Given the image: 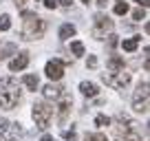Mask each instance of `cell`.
I'll return each mask as SVG.
<instances>
[{
  "mask_svg": "<svg viewBox=\"0 0 150 141\" xmlns=\"http://www.w3.org/2000/svg\"><path fill=\"white\" fill-rule=\"evenodd\" d=\"M20 102V86L13 77L0 80V108L2 110H13L16 104Z\"/></svg>",
  "mask_w": 150,
  "mask_h": 141,
  "instance_id": "6da1fadb",
  "label": "cell"
},
{
  "mask_svg": "<svg viewBox=\"0 0 150 141\" xmlns=\"http://www.w3.org/2000/svg\"><path fill=\"white\" fill-rule=\"evenodd\" d=\"M22 18H24V27H22V38L24 40H35V38H42L44 29H47V24H44L42 18H38L33 11H22Z\"/></svg>",
  "mask_w": 150,
  "mask_h": 141,
  "instance_id": "7a4b0ae2",
  "label": "cell"
},
{
  "mask_svg": "<svg viewBox=\"0 0 150 141\" xmlns=\"http://www.w3.org/2000/svg\"><path fill=\"white\" fill-rule=\"evenodd\" d=\"M51 117H53V108L49 106L47 102H38L35 106H33V121H35V126L40 128V130L49 128Z\"/></svg>",
  "mask_w": 150,
  "mask_h": 141,
  "instance_id": "3957f363",
  "label": "cell"
},
{
  "mask_svg": "<svg viewBox=\"0 0 150 141\" xmlns=\"http://www.w3.org/2000/svg\"><path fill=\"white\" fill-rule=\"evenodd\" d=\"M148 82H144V84L137 86V93L135 97H132V108H135V113H148Z\"/></svg>",
  "mask_w": 150,
  "mask_h": 141,
  "instance_id": "277c9868",
  "label": "cell"
},
{
  "mask_svg": "<svg viewBox=\"0 0 150 141\" xmlns=\"http://www.w3.org/2000/svg\"><path fill=\"white\" fill-rule=\"evenodd\" d=\"M102 82L110 88H124V86L130 82V73L126 70H117V73H104L102 75Z\"/></svg>",
  "mask_w": 150,
  "mask_h": 141,
  "instance_id": "5b68a950",
  "label": "cell"
},
{
  "mask_svg": "<svg viewBox=\"0 0 150 141\" xmlns=\"http://www.w3.org/2000/svg\"><path fill=\"white\" fill-rule=\"evenodd\" d=\"M112 29V20L108 18V16L104 13H97L95 16V27H93V38L102 40L104 35H106V31H110Z\"/></svg>",
  "mask_w": 150,
  "mask_h": 141,
  "instance_id": "8992f818",
  "label": "cell"
},
{
  "mask_svg": "<svg viewBox=\"0 0 150 141\" xmlns=\"http://www.w3.org/2000/svg\"><path fill=\"white\" fill-rule=\"evenodd\" d=\"M44 73H47V77H49V80H53V82L62 80V75H64V62L57 60V57H55V60H49Z\"/></svg>",
  "mask_w": 150,
  "mask_h": 141,
  "instance_id": "52a82bcc",
  "label": "cell"
},
{
  "mask_svg": "<svg viewBox=\"0 0 150 141\" xmlns=\"http://www.w3.org/2000/svg\"><path fill=\"white\" fill-rule=\"evenodd\" d=\"M0 135H2V139H5V141H18L20 137L24 135V128H22V123H11L9 121V126L0 132Z\"/></svg>",
  "mask_w": 150,
  "mask_h": 141,
  "instance_id": "ba28073f",
  "label": "cell"
},
{
  "mask_svg": "<svg viewBox=\"0 0 150 141\" xmlns=\"http://www.w3.org/2000/svg\"><path fill=\"white\" fill-rule=\"evenodd\" d=\"M60 104H57V110H60V121L64 123L66 121V115H69V108H71V104H73V99H71V95H60Z\"/></svg>",
  "mask_w": 150,
  "mask_h": 141,
  "instance_id": "9c48e42d",
  "label": "cell"
},
{
  "mask_svg": "<svg viewBox=\"0 0 150 141\" xmlns=\"http://www.w3.org/2000/svg\"><path fill=\"white\" fill-rule=\"evenodd\" d=\"M29 66V53H20L18 57H13V60L9 62V68L11 70H22Z\"/></svg>",
  "mask_w": 150,
  "mask_h": 141,
  "instance_id": "30bf717a",
  "label": "cell"
},
{
  "mask_svg": "<svg viewBox=\"0 0 150 141\" xmlns=\"http://www.w3.org/2000/svg\"><path fill=\"white\" fill-rule=\"evenodd\" d=\"M42 95H44L47 99H57V97L62 95V88H60V86H53V84H47V86L42 88Z\"/></svg>",
  "mask_w": 150,
  "mask_h": 141,
  "instance_id": "8fae6325",
  "label": "cell"
},
{
  "mask_svg": "<svg viewBox=\"0 0 150 141\" xmlns=\"http://www.w3.org/2000/svg\"><path fill=\"white\" fill-rule=\"evenodd\" d=\"M108 68H110V73H117V70H124V60L119 55H112L110 60H108Z\"/></svg>",
  "mask_w": 150,
  "mask_h": 141,
  "instance_id": "7c38bea8",
  "label": "cell"
},
{
  "mask_svg": "<svg viewBox=\"0 0 150 141\" xmlns=\"http://www.w3.org/2000/svg\"><path fill=\"white\" fill-rule=\"evenodd\" d=\"M22 84L27 86L29 90H35L38 86H40V80H38V75H31V73H29V75L22 77Z\"/></svg>",
  "mask_w": 150,
  "mask_h": 141,
  "instance_id": "4fadbf2b",
  "label": "cell"
},
{
  "mask_svg": "<svg viewBox=\"0 0 150 141\" xmlns=\"http://www.w3.org/2000/svg\"><path fill=\"white\" fill-rule=\"evenodd\" d=\"M75 35V27L73 24H62L60 27V40H71Z\"/></svg>",
  "mask_w": 150,
  "mask_h": 141,
  "instance_id": "5bb4252c",
  "label": "cell"
},
{
  "mask_svg": "<svg viewBox=\"0 0 150 141\" xmlns=\"http://www.w3.org/2000/svg\"><path fill=\"white\" fill-rule=\"evenodd\" d=\"M80 90L86 95V97H95V95H97V86L91 84V82H82V84H80Z\"/></svg>",
  "mask_w": 150,
  "mask_h": 141,
  "instance_id": "9a60e30c",
  "label": "cell"
},
{
  "mask_svg": "<svg viewBox=\"0 0 150 141\" xmlns=\"http://www.w3.org/2000/svg\"><path fill=\"white\" fill-rule=\"evenodd\" d=\"M137 44H139V38H128V40H124V42H122V49H124V51H128V53H132L137 49Z\"/></svg>",
  "mask_w": 150,
  "mask_h": 141,
  "instance_id": "2e32d148",
  "label": "cell"
},
{
  "mask_svg": "<svg viewBox=\"0 0 150 141\" xmlns=\"http://www.w3.org/2000/svg\"><path fill=\"white\" fill-rule=\"evenodd\" d=\"M71 51H73V55H84V44L75 40V42H71Z\"/></svg>",
  "mask_w": 150,
  "mask_h": 141,
  "instance_id": "e0dca14e",
  "label": "cell"
},
{
  "mask_svg": "<svg viewBox=\"0 0 150 141\" xmlns=\"http://www.w3.org/2000/svg\"><path fill=\"white\" fill-rule=\"evenodd\" d=\"M86 141H108V137L102 132H91V135H86Z\"/></svg>",
  "mask_w": 150,
  "mask_h": 141,
  "instance_id": "ac0fdd59",
  "label": "cell"
},
{
  "mask_svg": "<svg viewBox=\"0 0 150 141\" xmlns=\"http://www.w3.org/2000/svg\"><path fill=\"white\" fill-rule=\"evenodd\" d=\"M9 27H11V18L9 16H0V31H9Z\"/></svg>",
  "mask_w": 150,
  "mask_h": 141,
  "instance_id": "d6986e66",
  "label": "cell"
},
{
  "mask_svg": "<svg viewBox=\"0 0 150 141\" xmlns=\"http://www.w3.org/2000/svg\"><path fill=\"white\" fill-rule=\"evenodd\" d=\"M95 123H97L99 128H106V126H110V119H108L106 115H97V117H95Z\"/></svg>",
  "mask_w": 150,
  "mask_h": 141,
  "instance_id": "ffe728a7",
  "label": "cell"
},
{
  "mask_svg": "<svg viewBox=\"0 0 150 141\" xmlns=\"http://www.w3.org/2000/svg\"><path fill=\"white\" fill-rule=\"evenodd\" d=\"M115 13H117V16H126V13H128V5L124 2V0L115 5Z\"/></svg>",
  "mask_w": 150,
  "mask_h": 141,
  "instance_id": "44dd1931",
  "label": "cell"
},
{
  "mask_svg": "<svg viewBox=\"0 0 150 141\" xmlns=\"http://www.w3.org/2000/svg\"><path fill=\"white\" fill-rule=\"evenodd\" d=\"M62 137H64V141H77V135H75L73 128L71 130H62Z\"/></svg>",
  "mask_w": 150,
  "mask_h": 141,
  "instance_id": "7402d4cb",
  "label": "cell"
},
{
  "mask_svg": "<svg viewBox=\"0 0 150 141\" xmlns=\"http://www.w3.org/2000/svg\"><path fill=\"white\" fill-rule=\"evenodd\" d=\"M124 141H141V137H139V135H137V132H135V130H132V132H128V135H126V137H124Z\"/></svg>",
  "mask_w": 150,
  "mask_h": 141,
  "instance_id": "603a6c76",
  "label": "cell"
},
{
  "mask_svg": "<svg viewBox=\"0 0 150 141\" xmlns=\"http://www.w3.org/2000/svg\"><path fill=\"white\" fill-rule=\"evenodd\" d=\"M132 18L135 20H146V11L144 9H135L132 11Z\"/></svg>",
  "mask_w": 150,
  "mask_h": 141,
  "instance_id": "cb8c5ba5",
  "label": "cell"
},
{
  "mask_svg": "<svg viewBox=\"0 0 150 141\" xmlns=\"http://www.w3.org/2000/svg\"><path fill=\"white\" fill-rule=\"evenodd\" d=\"M108 47H110V49H115V47H117V35H112V33L108 35Z\"/></svg>",
  "mask_w": 150,
  "mask_h": 141,
  "instance_id": "d4e9b609",
  "label": "cell"
},
{
  "mask_svg": "<svg viewBox=\"0 0 150 141\" xmlns=\"http://www.w3.org/2000/svg\"><path fill=\"white\" fill-rule=\"evenodd\" d=\"M44 7H47V9H55V7H57V0H44Z\"/></svg>",
  "mask_w": 150,
  "mask_h": 141,
  "instance_id": "484cf974",
  "label": "cell"
},
{
  "mask_svg": "<svg viewBox=\"0 0 150 141\" xmlns=\"http://www.w3.org/2000/svg\"><path fill=\"white\" fill-rule=\"evenodd\" d=\"M88 66H91V68H95V66H97V57H95V55L88 57Z\"/></svg>",
  "mask_w": 150,
  "mask_h": 141,
  "instance_id": "4316f807",
  "label": "cell"
},
{
  "mask_svg": "<svg viewBox=\"0 0 150 141\" xmlns=\"http://www.w3.org/2000/svg\"><path fill=\"white\" fill-rule=\"evenodd\" d=\"M57 5H62V7H71V5H73V0H57Z\"/></svg>",
  "mask_w": 150,
  "mask_h": 141,
  "instance_id": "83f0119b",
  "label": "cell"
},
{
  "mask_svg": "<svg viewBox=\"0 0 150 141\" xmlns=\"http://www.w3.org/2000/svg\"><path fill=\"white\" fill-rule=\"evenodd\" d=\"M135 2H139L141 9H146V7H148V0H135Z\"/></svg>",
  "mask_w": 150,
  "mask_h": 141,
  "instance_id": "f1b7e54d",
  "label": "cell"
},
{
  "mask_svg": "<svg viewBox=\"0 0 150 141\" xmlns=\"http://www.w3.org/2000/svg\"><path fill=\"white\" fill-rule=\"evenodd\" d=\"M40 141H53V137H51V135H44V137H42Z\"/></svg>",
  "mask_w": 150,
  "mask_h": 141,
  "instance_id": "f546056e",
  "label": "cell"
},
{
  "mask_svg": "<svg viewBox=\"0 0 150 141\" xmlns=\"http://www.w3.org/2000/svg\"><path fill=\"white\" fill-rule=\"evenodd\" d=\"M16 5H18V7H22V5H24V0H16Z\"/></svg>",
  "mask_w": 150,
  "mask_h": 141,
  "instance_id": "4dcf8cb0",
  "label": "cell"
},
{
  "mask_svg": "<svg viewBox=\"0 0 150 141\" xmlns=\"http://www.w3.org/2000/svg\"><path fill=\"white\" fill-rule=\"evenodd\" d=\"M82 2H86V5H88V2H91V0H82Z\"/></svg>",
  "mask_w": 150,
  "mask_h": 141,
  "instance_id": "1f68e13d",
  "label": "cell"
},
{
  "mask_svg": "<svg viewBox=\"0 0 150 141\" xmlns=\"http://www.w3.org/2000/svg\"><path fill=\"white\" fill-rule=\"evenodd\" d=\"M53 141H57V139H53Z\"/></svg>",
  "mask_w": 150,
  "mask_h": 141,
  "instance_id": "d6a6232c",
  "label": "cell"
},
{
  "mask_svg": "<svg viewBox=\"0 0 150 141\" xmlns=\"http://www.w3.org/2000/svg\"><path fill=\"white\" fill-rule=\"evenodd\" d=\"M119 2H122V0H119Z\"/></svg>",
  "mask_w": 150,
  "mask_h": 141,
  "instance_id": "836d02e7",
  "label": "cell"
}]
</instances>
